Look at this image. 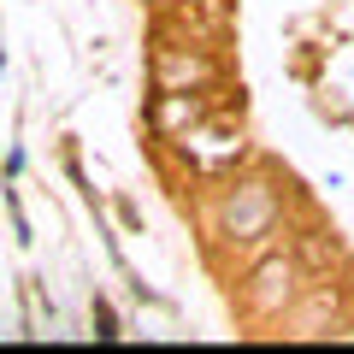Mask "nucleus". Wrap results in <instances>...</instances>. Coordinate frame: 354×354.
Wrapping results in <instances>:
<instances>
[{"instance_id": "20e7f679", "label": "nucleus", "mask_w": 354, "mask_h": 354, "mask_svg": "<svg viewBox=\"0 0 354 354\" xmlns=\"http://www.w3.org/2000/svg\"><path fill=\"white\" fill-rule=\"evenodd\" d=\"M148 77L153 88H183V95H207V88L218 83V59L207 48H195V41H160L148 59Z\"/></svg>"}, {"instance_id": "39448f33", "label": "nucleus", "mask_w": 354, "mask_h": 354, "mask_svg": "<svg viewBox=\"0 0 354 354\" xmlns=\"http://www.w3.org/2000/svg\"><path fill=\"white\" fill-rule=\"evenodd\" d=\"M337 307H342V295L330 290V283H307L278 325H283V337H325V330L337 325Z\"/></svg>"}, {"instance_id": "7ed1b4c3", "label": "nucleus", "mask_w": 354, "mask_h": 354, "mask_svg": "<svg viewBox=\"0 0 354 354\" xmlns=\"http://www.w3.org/2000/svg\"><path fill=\"white\" fill-rule=\"evenodd\" d=\"M171 148H177V160L189 165L195 177H230L242 160H248V136H242L230 118H213V113H207L195 130H183Z\"/></svg>"}, {"instance_id": "f257e3e1", "label": "nucleus", "mask_w": 354, "mask_h": 354, "mask_svg": "<svg viewBox=\"0 0 354 354\" xmlns=\"http://www.w3.org/2000/svg\"><path fill=\"white\" fill-rule=\"evenodd\" d=\"M283 225V189L266 171H230L213 195V236L225 248H266Z\"/></svg>"}, {"instance_id": "423d86ee", "label": "nucleus", "mask_w": 354, "mask_h": 354, "mask_svg": "<svg viewBox=\"0 0 354 354\" xmlns=\"http://www.w3.org/2000/svg\"><path fill=\"white\" fill-rule=\"evenodd\" d=\"M207 118V95H183V88H153V113H148V124H153V136L160 142H177L183 130H195Z\"/></svg>"}, {"instance_id": "f03ea898", "label": "nucleus", "mask_w": 354, "mask_h": 354, "mask_svg": "<svg viewBox=\"0 0 354 354\" xmlns=\"http://www.w3.org/2000/svg\"><path fill=\"white\" fill-rule=\"evenodd\" d=\"M301 290H307V266L295 260V254H260V260L248 266V278H242V307H248V319H260V325H278Z\"/></svg>"}]
</instances>
